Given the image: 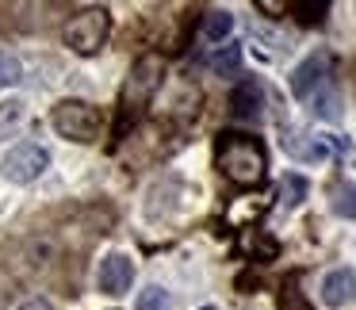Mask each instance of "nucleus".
Listing matches in <instances>:
<instances>
[{
  "label": "nucleus",
  "instance_id": "obj_1",
  "mask_svg": "<svg viewBox=\"0 0 356 310\" xmlns=\"http://www.w3.org/2000/svg\"><path fill=\"white\" fill-rule=\"evenodd\" d=\"M218 169H222L226 180L241 188H253L264 180V169H268V157H264V146L253 138V134H222L218 138V154H215Z\"/></svg>",
  "mask_w": 356,
  "mask_h": 310
},
{
  "label": "nucleus",
  "instance_id": "obj_2",
  "mask_svg": "<svg viewBox=\"0 0 356 310\" xmlns=\"http://www.w3.org/2000/svg\"><path fill=\"white\" fill-rule=\"evenodd\" d=\"M161 73H165V62L157 54H146V58H138V62H134L131 77L123 81V92H119V108H123L127 123H134V119L149 108L157 85H161Z\"/></svg>",
  "mask_w": 356,
  "mask_h": 310
},
{
  "label": "nucleus",
  "instance_id": "obj_3",
  "mask_svg": "<svg viewBox=\"0 0 356 310\" xmlns=\"http://www.w3.org/2000/svg\"><path fill=\"white\" fill-rule=\"evenodd\" d=\"M108 31H111L108 8H85V12H77V16L62 27V39H65V47L77 50V54H92V50L104 47Z\"/></svg>",
  "mask_w": 356,
  "mask_h": 310
},
{
  "label": "nucleus",
  "instance_id": "obj_4",
  "mask_svg": "<svg viewBox=\"0 0 356 310\" xmlns=\"http://www.w3.org/2000/svg\"><path fill=\"white\" fill-rule=\"evenodd\" d=\"M50 123L70 142H92L100 134V111L85 100H62L54 108V115H50Z\"/></svg>",
  "mask_w": 356,
  "mask_h": 310
},
{
  "label": "nucleus",
  "instance_id": "obj_5",
  "mask_svg": "<svg viewBox=\"0 0 356 310\" xmlns=\"http://www.w3.org/2000/svg\"><path fill=\"white\" fill-rule=\"evenodd\" d=\"M42 169H50V154L39 142H19L16 149H8V157L0 161V172L12 180V184H31L42 177Z\"/></svg>",
  "mask_w": 356,
  "mask_h": 310
},
{
  "label": "nucleus",
  "instance_id": "obj_6",
  "mask_svg": "<svg viewBox=\"0 0 356 310\" xmlns=\"http://www.w3.org/2000/svg\"><path fill=\"white\" fill-rule=\"evenodd\" d=\"M325 77H330V54H325V50H318V54H310L302 65H295L291 92L299 96V100H307V96H314L318 88L325 85Z\"/></svg>",
  "mask_w": 356,
  "mask_h": 310
},
{
  "label": "nucleus",
  "instance_id": "obj_7",
  "mask_svg": "<svg viewBox=\"0 0 356 310\" xmlns=\"http://www.w3.org/2000/svg\"><path fill=\"white\" fill-rule=\"evenodd\" d=\"M134 284V261L127 253H111L100 264V291L104 295H123Z\"/></svg>",
  "mask_w": 356,
  "mask_h": 310
},
{
  "label": "nucleus",
  "instance_id": "obj_8",
  "mask_svg": "<svg viewBox=\"0 0 356 310\" xmlns=\"http://www.w3.org/2000/svg\"><path fill=\"white\" fill-rule=\"evenodd\" d=\"M261 108H264V88H261V81L245 77L238 88H234V96H230V111H234L238 119H261Z\"/></svg>",
  "mask_w": 356,
  "mask_h": 310
},
{
  "label": "nucleus",
  "instance_id": "obj_9",
  "mask_svg": "<svg viewBox=\"0 0 356 310\" xmlns=\"http://www.w3.org/2000/svg\"><path fill=\"white\" fill-rule=\"evenodd\" d=\"M353 295H356V276L348 268H333L330 276L322 279V302L325 307L337 310V307H345Z\"/></svg>",
  "mask_w": 356,
  "mask_h": 310
},
{
  "label": "nucleus",
  "instance_id": "obj_10",
  "mask_svg": "<svg viewBox=\"0 0 356 310\" xmlns=\"http://www.w3.org/2000/svg\"><path fill=\"white\" fill-rule=\"evenodd\" d=\"M27 123V104L24 100H4L0 104V138H16Z\"/></svg>",
  "mask_w": 356,
  "mask_h": 310
},
{
  "label": "nucleus",
  "instance_id": "obj_11",
  "mask_svg": "<svg viewBox=\"0 0 356 310\" xmlns=\"http://www.w3.org/2000/svg\"><path fill=\"white\" fill-rule=\"evenodd\" d=\"M230 31H234V16L226 8H215V12L203 16V39L207 42H222Z\"/></svg>",
  "mask_w": 356,
  "mask_h": 310
},
{
  "label": "nucleus",
  "instance_id": "obj_12",
  "mask_svg": "<svg viewBox=\"0 0 356 310\" xmlns=\"http://www.w3.org/2000/svg\"><path fill=\"white\" fill-rule=\"evenodd\" d=\"M211 70L218 73V77H238L241 73V47H222V50H215L211 54Z\"/></svg>",
  "mask_w": 356,
  "mask_h": 310
},
{
  "label": "nucleus",
  "instance_id": "obj_13",
  "mask_svg": "<svg viewBox=\"0 0 356 310\" xmlns=\"http://www.w3.org/2000/svg\"><path fill=\"white\" fill-rule=\"evenodd\" d=\"M307 192H310V184L299 172H287V177L280 180V203H284V207H299V203L307 199Z\"/></svg>",
  "mask_w": 356,
  "mask_h": 310
},
{
  "label": "nucleus",
  "instance_id": "obj_14",
  "mask_svg": "<svg viewBox=\"0 0 356 310\" xmlns=\"http://www.w3.org/2000/svg\"><path fill=\"white\" fill-rule=\"evenodd\" d=\"M333 215L341 218H356V184H337L333 188Z\"/></svg>",
  "mask_w": 356,
  "mask_h": 310
},
{
  "label": "nucleus",
  "instance_id": "obj_15",
  "mask_svg": "<svg viewBox=\"0 0 356 310\" xmlns=\"http://www.w3.org/2000/svg\"><path fill=\"white\" fill-rule=\"evenodd\" d=\"M138 310H169V291L165 287H146L138 299Z\"/></svg>",
  "mask_w": 356,
  "mask_h": 310
},
{
  "label": "nucleus",
  "instance_id": "obj_16",
  "mask_svg": "<svg viewBox=\"0 0 356 310\" xmlns=\"http://www.w3.org/2000/svg\"><path fill=\"white\" fill-rule=\"evenodd\" d=\"M24 77V65L16 62L12 54H0V88H8V85H16V81Z\"/></svg>",
  "mask_w": 356,
  "mask_h": 310
},
{
  "label": "nucleus",
  "instance_id": "obj_17",
  "mask_svg": "<svg viewBox=\"0 0 356 310\" xmlns=\"http://www.w3.org/2000/svg\"><path fill=\"white\" fill-rule=\"evenodd\" d=\"M314 111H318L322 119H341V100H337V92H330V88H325V92L318 96Z\"/></svg>",
  "mask_w": 356,
  "mask_h": 310
},
{
  "label": "nucleus",
  "instance_id": "obj_18",
  "mask_svg": "<svg viewBox=\"0 0 356 310\" xmlns=\"http://www.w3.org/2000/svg\"><path fill=\"white\" fill-rule=\"evenodd\" d=\"M295 12H299L302 24H322V16L330 12V4H325V0H318V4H295Z\"/></svg>",
  "mask_w": 356,
  "mask_h": 310
},
{
  "label": "nucleus",
  "instance_id": "obj_19",
  "mask_svg": "<svg viewBox=\"0 0 356 310\" xmlns=\"http://www.w3.org/2000/svg\"><path fill=\"white\" fill-rule=\"evenodd\" d=\"M280 307H284V310H307V302L299 299V291H295V276L287 279L284 295H280Z\"/></svg>",
  "mask_w": 356,
  "mask_h": 310
},
{
  "label": "nucleus",
  "instance_id": "obj_20",
  "mask_svg": "<svg viewBox=\"0 0 356 310\" xmlns=\"http://www.w3.org/2000/svg\"><path fill=\"white\" fill-rule=\"evenodd\" d=\"M19 310H50V302H47V299H27Z\"/></svg>",
  "mask_w": 356,
  "mask_h": 310
},
{
  "label": "nucleus",
  "instance_id": "obj_21",
  "mask_svg": "<svg viewBox=\"0 0 356 310\" xmlns=\"http://www.w3.org/2000/svg\"><path fill=\"white\" fill-rule=\"evenodd\" d=\"M203 310H215V307H203Z\"/></svg>",
  "mask_w": 356,
  "mask_h": 310
}]
</instances>
